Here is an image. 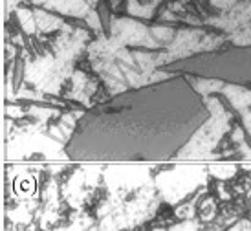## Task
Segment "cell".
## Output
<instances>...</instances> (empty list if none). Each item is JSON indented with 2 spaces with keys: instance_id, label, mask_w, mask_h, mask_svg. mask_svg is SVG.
Masks as SVG:
<instances>
[{
  "instance_id": "cell-1",
  "label": "cell",
  "mask_w": 251,
  "mask_h": 231,
  "mask_svg": "<svg viewBox=\"0 0 251 231\" xmlns=\"http://www.w3.org/2000/svg\"><path fill=\"white\" fill-rule=\"evenodd\" d=\"M207 118L200 94L183 77H173L92 108L77 123L66 153L81 161L167 160Z\"/></svg>"
},
{
  "instance_id": "cell-2",
  "label": "cell",
  "mask_w": 251,
  "mask_h": 231,
  "mask_svg": "<svg viewBox=\"0 0 251 231\" xmlns=\"http://www.w3.org/2000/svg\"><path fill=\"white\" fill-rule=\"evenodd\" d=\"M171 70L187 72L202 77L251 86V48H235L220 53H205L171 66Z\"/></svg>"
}]
</instances>
